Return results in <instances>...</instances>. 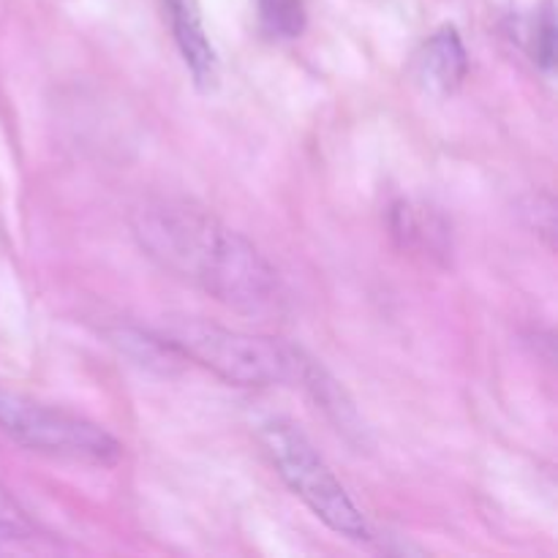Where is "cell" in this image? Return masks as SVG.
Instances as JSON below:
<instances>
[{"label":"cell","mask_w":558,"mask_h":558,"mask_svg":"<svg viewBox=\"0 0 558 558\" xmlns=\"http://www.w3.org/2000/svg\"><path fill=\"white\" fill-rule=\"evenodd\" d=\"M142 251L163 270L205 289L240 314H272L281 308L278 272L259 248L216 216L189 205L142 207L134 216Z\"/></svg>","instance_id":"6da1fadb"},{"label":"cell","mask_w":558,"mask_h":558,"mask_svg":"<svg viewBox=\"0 0 558 558\" xmlns=\"http://www.w3.org/2000/svg\"><path fill=\"white\" fill-rule=\"evenodd\" d=\"M163 341L183 357L196 360L213 374L238 387H272L300 381L305 354L278 338L227 330L199 319H174L163 327Z\"/></svg>","instance_id":"7a4b0ae2"},{"label":"cell","mask_w":558,"mask_h":558,"mask_svg":"<svg viewBox=\"0 0 558 558\" xmlns=\"http://www.w3.org/2000/svg\"><path fill=\"white\" fill-rule=\"evenodd\" d=\"M436 229V218L428 210H417L409 202L392 207V234L403 240L409 248H428V251H445L447 232Z\"/></svg>","instance_id":"52a82bcc"},{"label":"cell","mask_w":558,"mask_h":558,"mask_svg":"<svg viewBox=\"0 0 558 558\" xmlns=\"http://www.w3.org/2000/svg\"><path fill=\"white\" fill-rule=\"evenodd\" d=\"M469 74V54L461 33L439 27L414 54V80L430 96H452Z\"/></svg>","instance_id":"8992f818"},{"label":"cell","mask_w":558,"mask_h":558,"mask_svg":"<svg viewBox=\"0 0 558 558\" xmlns=\"http://www.w3.org/2000/svg\"><path fill=\"white\" fill-rule=\"evenodd\" d=\"M163 9H167L169 25H172L174 44L194 76V85L205 93L216 90L218 80H221V65H218L216 47L205 33L199 0H163Z\"/></svg>","instance_id":"5b68a950"},{"label":"cell","mask_w":558,"mask_h":558,"mask_svg":"<svg viewBox=\"0 0 558 558\" xmlns=\"http://www.w3.org/2000/svg\"><path fill=\"white\" fill-rule=\"evenodd\" d=\"M0 532H5V534L27 532L25 518L20 515V510H16V507L11 505L9 496H5L3 490H0Z\"/></svg>","instance_id":"9c48e42d"},{"label":"cell","mask_w":558,"mask_h":558,"mask_svg":"<svg viewBox=\"0 0 558 558\" xmlns=\"http://www.w3.org/2000/svg\"><path fill=\"white\" fill-rule=\"evenodd\" d=\"M262 31L272 38H300L305 31V5L303 0H259Z\"/></svg>","instance_id":"ba28073f"},{"label":"cell","mask_w":558,"mask_h":558,"mask_svg":"<svg viewBox=\"0 0 558 558\" xmlns=\"http://www.w3.org/2000/svg\"><path fill=\"white\" fill-rule=\"evenodd\" d=\"M0 430L27 450L69 461L109 466L123 456L120 441L101 425L9 387H0Z\"/></svg>","instance_id":"277c9868"},{"label":"cell","mask_w":558,"mask_h":558,"mask_svg":"<svg viewBox=\"0 0 558 558\" xmlns=\"http://www.w3.org/2000/svg\"><path fill=\"white\" fill-rule=\"evenodd\" d=\"M262 445L294 496L336 534L349 539H368L371 529L363 512L349 499L341 480L332 474L325 458L305 439L298 425L270 420L262 428Z\"/></svg>","instance_id":"3957f363"}]
</instances>
